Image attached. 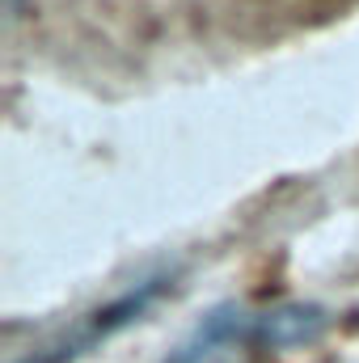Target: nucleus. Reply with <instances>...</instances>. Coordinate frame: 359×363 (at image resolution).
I'll return each mask as SVG.
<instances>
[{
    "label": "nucleus",
    "mask_w": 359,
    "mask_h": 363,
    "mask_svg": "<svg viewBox=\"0 0 359 363\" xmlns=\"http://www.w3.org/2000/svg\"><path fill=\"white\" fill-rule=\"evenodd\" d=\"M317 325L321 317L313 308H220L182 342L170 363H250L263 351L309 342Z\"/></svg>",
    "instance_id": "f257e3e1"
}]
</instances>
